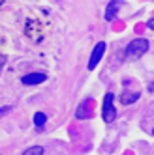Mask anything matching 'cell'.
Wrapping results in <instances>:
<instances>
[{
  "label": "cell",
  "instance_id": "9c48e42d",
  "mask_svg": "<svg viewBox=\"0 0 154 155\" xmlns=\"http://www.w3.org/2000/svg\"><path fill=\"white\" fill-rule=\"evenodd\" d=\"M147 26H149L150 30H154V19H149V21H147Z\"/></svg>",
  "mask_w": 154,
  "mask_h": 155
},
{
  "label": "cell",
  "instance_id": "277c9868",
  "mask_svg": "<svg viewBox=\"0 0 154 155\" xmlns=\"http://www.w3.org/2000/svg\"><path fill=\"white\" fill-rule=\"evenodd\" d=\"M47 81V75L45 73H30V75H25L21 82L26 84V86H34V84H41Z\"/></svg>",
  "mask_w": 154,
  "mask_h": 155
},
{
  "label": "cell",
  "instance_id": "52a82bcc",
  "mask_svg": "<svg viewBox=\"0 0 154 155\" xmlns=\"http://www.w3.org/2000/svg\"><path fill=\"white\" fill-rule=\"evenodd\" d=\"M45 121H47V116L43 114V112H36V114H34V125H36L38 129H43Z\"/></svg>",
  "mask_w": 154,
  "mask_h": 155
},
{
  "label": "cell",
  "instance_id": "3957f363",
  "mask_svg": "<svg viewBox=\"0 0 154 155\" xmlns=\"http://www.w3.org/2000/svg\"><path fill=\"white\" fill-rule=\"evenodd\" d=\"M105 49H107V45L103 41H100V43H96V47H94V51H92V54H90V62H89V69H94L98 64H100V60H102V56H103V52H105Z\"/></svg>",
  "mask_w": 154,
  "mask_h": 155
},
{
  "label": "cell",
  "instance_id": "6da1fadb",
  "mask_svg": "<svg viewBox=\"0 0 154 155\" xmlns=\"http://www.w3.org/2000/svg\"><path fill=\"white\" fill-rule=\"evenodd\" d=\"M147 51H149V41H147L145 38H137V39H134V41L128 43L124 54H126L128 60H137V58H141Z\"/></svg>",
  "mask_w": 154,
  "mask_h": 155
},
{
  "label": "cell",
  "instance_id": "ba28073f",
  "mask_svg": "<svg viewBox=\"0 0 154 155\" xmlns=\"http://www.w3.org/2000/svg\"><path fill=\"white\" fill-rule=\"evenodd\" d=\"M23 155H43V148H41V146H34V148L26 150Z\"/></svg>",
  "mask_w": 154,
  "mask_h": 155
},
{
  "label": "cell",
  "instance_id": "30bf717a",
  "mask_svg": "<svg viewBox=\"0 0 154 155\" xmlns=\"http://www.w3.org/2000/svg\"><path fill=\"white\" fill-rule=\"evenodd\" d=\"M152 135H154V129H152Z\"/></svg>",
  "mask_w": 154,
  "mask_h": 155
},
{
  "label": "cell",
  "instance_id": "5b68a950",
  "mask_svg": "<svg viewBox=\"0 0 154 155\" xmlns=\"http://www.w3.org/2000/svg\"><path fill=\"white\" fill-rule=\"evenodd\" d=\"M120 6H122V0H111L105 8V21H115Z\"/></svg>",
  "mask_w": 154,
  "mask_h": 155
},
{
  "label": "cell",
  "instance_id": "7a4b0ae2",
  "mask_svg": "<svg viewBox=\"0 0 154 155\" xmlns=\"http://www.w3.org/2000/svg\"><path fill=\"white\" fill-rule=\"evenodd\" d=\"M102 118L105 124H111L117 118V107H115V95L109 92L103 97V107H102Z\"/></svg>",
  "mask_w": 154,
  "mask_h": 155
},
{
  "label": "cell",
  "instance_id": "8992f818",
  "mask_svg": "<svg viewBox=\"0 0 154 155\" xmlns=\"http://www.w3.org/2000/svg\"><path fill=\"white\" fill-rule=\"evenodd\" d=\"M137 99H139V92H134V94L124 92L122 95H120V103L122 105H131L134 101H137Z\"/></svg>",
  "mask_w": 154,
  "mask_h": 155
}]
</instances>
